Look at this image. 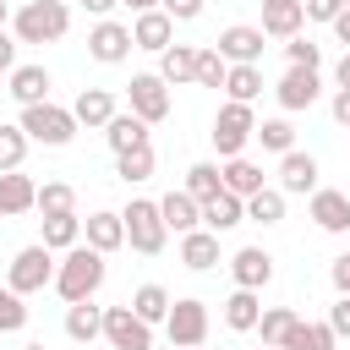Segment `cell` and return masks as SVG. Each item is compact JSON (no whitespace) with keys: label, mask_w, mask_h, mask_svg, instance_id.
Instances as JSON below:
<instances>
[{"label":"cell","mask_w":350,"mask_h":350,"mask_svg":"<svg viewBox=\"0 0 350 350\" xmlns=\"http://www.w3.org/2000/svg\"><path fill=\"white\" fill-rule=\"evenodd\" d=\"M104 252L98 246H88V241H77L60 262H55V295L71 306V301H93L98 290H104Z\"/></svg>","instance_id":"6da1fadb"},{"label":"cell","mask_w":350,"mask_h":350,"mask_svg":"<svg viewBox=\"0 0 350 350\" xmlns=\"http://www.w3.org/2000/svg\"><path fill=\"white\" fill-rule=\"evenodd\" d=\"M11 33H16V44H60L71 33V5L66 0H27L11 16Z\"/></svg>","instance_id":"7a4b0ae2"},{"label":"cell","mask_w":350,"mask_h":350,"mask_svg":"<svg viewBox=\"0 0 350 350\" xmlns=\"http://www.w3.org/2000/svg\"><path fill=\"white\" fill-rule=\"evenodd\" d=\"M120 219H126V246H131V252H142V257H159V252H164V241H170V224H164L159 202H148V197H131V202L120 208Z\"/></svg>","instance_id":"3957f363"},{"label":"cell","mask_w":350,"mask_h":350,"mask_svg":"<svg viewBox=\"0 0 350 350\" xmlns=\"http://www.w3.org/2000/svg\"><path fill=\"white\" fill-rule=\"evenodd\" d=\"M33 142H44V148H66L71 137H77V115L71 109H60V104H22V120H16Z\"/></svg>","instance_id":"277c9868"},{"label":"cell","mask_w":350,"mask_h":350,"mask_svg":"<svg viewBox=\"0 0 350 350\" xmlns=\"http://www.w3.org/2000/svg\"><path fill=\"white\" fill-rule=\"evenodd\" d=\"M213 148H219V159H235V153H246V142L257 137V115H252V104H224L219 115H213Z\"/></svg>","instance_id":"5b68a950"},{"label":"cell","mask_w":350,"mask_h":350,"mask_svg":"<svg viewBox=\"0 0 350 350\" xmlns=\"http://www.w3.org/2000/svg\"><path fill=\"white\" fill-rule=\"evenodd\" d=\"M5 284H11V290H22V295H33V290L55 284V252H49L44 241L22 246V252L11 257V268H5Z\"/></svg>","instance_id":"8992f818"},{"label":"cell","mask_w":350,"mask_h":350,"mask_svg":"<svg viewBox=\"0 0 350 350\" xmlns=\"http://www.w3.org/2000/svg\"><path fill=\"white\" fill-rule=\"evenodd\" d=\"M126 104H131V115H142L148 126H159V120L170 115V82H164L159 71H137V77L126 82Z\"/></svg>","instance_id":"52a82bcc"},{"label":"cell","mask_w":350,"mask_h":350,"mask_svg":"<svg viewBox=\"0 0 350 350\" xmlns=\"http://www.w3.org/2000/svg\"><path fill=\"white\" fill-rule=\"evenodd\" d=\"M104 339H109V350H153V323H142L131 312V301L104 306Z\"/></svg>","instance_id":"ba28073f"},{"label":"cell","mask_w":350,"mask_h":350,"mask_svg":"<svg viewBox=\"0 0 350 350\" xmlns=\"http://www.w3.org/2000/svg\"><path fill=\"white\" fill-rule=\"evenodd\" d=\"M164 334H170V345L175 350H191V345H208V306L202 301H175L170 306V317H164Z\"/></svg>","instance_id":"9c48e42d"},{"label":"cell","mask_w":350,"mask_h":350,"mask_svg":"<svg viewBox=\"0 0 350 350\" xmlns=\"http://www.w3.org/2000/svg\"><path fill=\"white\" fill-rule=\"evenodd\" d=\"M273 98H279V109H284V115H290V109H312V104L323 98L317 66H290V71L273 82Z\"/></svg>","instance_id":"30bf717a"},{"label":"cell","mask_w":350,"mask_h":350,"mask_svg":"<svg viewBox=\"0 0 350 350\" xmlns=\"http://www.w3.org/2000/svg\"><path fill=\"white\" fill-rule=\"evenodd\" d=\"M137 49V38H131V27H120V22H93V33H88V55L98 60V66H120L126 55Z\"/></svg>","instance_id":"8fae6325"},{"label":"cell","mask_w":350,"mask_h":350,"mask_svg":"<svg viewBox=\"0 0 350 350\" xmlns=\"http://www.w3.org/2000/svg\"><path fill=\"white\" fill-rule=\"evenodd\" d=\"M306 213H312V224H317L323 235H350V197H345V191L317 186L312 202H306Z\"/></svg>","instance_id":"7c38bea8"},{"label":"cell","mask_w":350,"mask_h":350,"mask_svg":"<svg viewBox=\"0 0 350 350\" xmlns=\"http://www.w3.org/2000/svg\"><path fill=\"white\" fill-rule=\"evenodd\" d=\"M213 49H219L230 66H257L262 49H268V33H262V27H224V33L213 38Z\"/></svg>","instance_id":"4fadbf2b"},{"label":"cell","mask_w":350,"mask_h":350,"mask_svg":"<svg viewBox=\"0 0 350 350\" xmlns=\"http://www.w3.org/2000/svg\"><path fill=\"white\" fill-rule=\"evenodd\" d=\"M279 191H284V197H312V191H317V159L301 153V148L279 153Z\"/></svg>","instance_id":"5bb4252c"},{"label":"cell","mask_w":350,"mask_h":350,"mask_svg":"<svg viewBox=\"0 0 350 350\" xmlns=\"http://www.w3.org/2000/svg\"><path fill=\"white\" fill-rule=\"evenodd\" d=\"M131 38H137V49H153V55H164L170 44H175V16L159 5V11H142L137 22H131Z\"/></svg>","instance_id":"9a60e30c"},{"label":"cell","mask_w":350,"mask_h":350,"mask_svg":"<svg viewBox=\"0 0 350 350\" xmlns=\"http://www.w3.org/2000/svg\"><path fill=\"white\" fill-rule=\"evenodd\" d=\"M71 115H77V126H93V131H104L120 109H115V93L109 88H82L77 98H71Z\"/></svg>","instance_id":"2e32d148"},{"label":"cell","mask_w":350,"mask_h":350,"mask_svg":"<svg viewBox=\"0 0 350 350\" xmlns=\"http://www.w3.org/2000/svg\"><path fill=\"white\" fill-rule=\"evenodd\" d=\"M230 279H235L241 290H262V284L273 279V257H268L262 246H241V252L230 257Z\"/></svg>","instance_id":"e0dca14e"},{"label":"cell","mask_w":350,"mask_h":350,"mask_svg":"<svg viewBox=\"0 0 350 350\" xmlns=\"http://www.w3.org/2000/svg\"><path fill=\"white\" fill-rule=\"evenodd\" d=\"M301 22H306V5L301 0H262V33L268 38H295L301 33Z\"/></svg>","instance_id":"ac0fdd59"},{"label":"cell","mask_w":350,"mask_h":350,"mask_svg":"<svg viewBox=\"0 0 350 350\" xmlns=\"http://www.w3.org/2000/svg\"><path fill=\"white\" fill-rule=\"evenodd\" d=\"M180 262H186L191 273H208V268L219 262V235H213L208 224L186 230V235H180Z\"/></svg>","instance_id":"d6986e66"},{"label":"cell","mask_w":350,"mask_h":350,"mask_svg":"<svg viewBox=\"0 0 350 350\" xmlns=\"http://www.w3.org/2000/svg\"><path fill=\"white\" fill-rule=\"evenodd\" d=\"M27 208H38V186L16 170H0V219H16Z\"/></svg>","instance_id":"ffe728a7"},{"label":"cell","mask_w":350,"mask_h":350,"mask_svg":"<svg viewBox=\"0 0 350 350\" xmlns=\"http://www.w3.org/2000/svg\"><path fill=\"white\" fill-rule=\"evenodd\" d=\"M159 213H164V224L175 230V235H186V230H197L202 224V202L180 186V191H170V197H159Z\"/></svg>","instance_id":"44dd1931"},{"label":"cell","mask_w":350,"mask_h":350,"mask_svg":"<svg viewBox=\"0 0 350 350\" xmlns=\"http://www.w3.org/2000/svg\"><path fill=\"white\" fill-rule=\"evenodd\" d=\"M82 235H88V246H98V252L109 257V252L126 246V219H120V213H88V219H82Z\"/></svg>","instance_id":"7402d4cb"},{"label":"cell","mask_w":350,"mask_h":350,"mask_svg":"<svg viewBox=\"0 0 350 350\" xmlns=\"http://www.w3.org/2000/svg\"><path fill=\"white\" fill-rule=\"evenodd\" d=\"M159 77H164L170 88L197 82V44H170V49L159 55Z\"/></svg>","instance_id":"603a6c76"},{"label":"cell","mask_w":350,"mask_h":350,"mask_svg":"<svg viewBox=\"0 0 350 350\" xmlns=\"http://www.w3.org/2000/svg\"><path fill=\"white\" fill-rule=\"evenodd\" d=\"M202 224L219 235V230H235V224H246V197H235V191H219V197H208L202 202Z\"/></svg>","instance_id":"cb8c5ba5"},{"label":"cell","mask_w":350,"mask_h":350,"mask_svg":"<svg viewBox=\"0 0 350 350\" xmlns=\"http://www.w3.org/2000/svg\"><path fill=\"white\" fill-rule=\"evenodd\" d=\"M257 323H262V301H257V290H241V284H235V295L224 301V328H235V334H257Z\"/></svg>","instance_id":"d4e9b609"},{"label":"cell","mask_w":350,"mask_h":350,"mask_svg":"<svg viewBox=\"0 0 350 350\" xmlns=\"http://www.w3.org/2000/svg\"><path fill=\"white\" fill-rule=\"evenodd\" d=\"M268 186V175H262V164H252L246 153H235V159H224V191H235V197H252V191H262Z\"/></svg>","instance_id":"484cf974"},{"label":"cell","mask_w":350,"mask_h":350,"mask_svg":"<svg viewBox=\"0 0 350 350\" xmlns=\"http://www.w3.org/2000/svg\"><path fill=\"white\" fill-rule=\"evenodd\" d=\"M66 334H71L77 345H93V339L104 334V306H93V301H71V306H66Z\"/></svg>","instance_id":"4316f807"},{"label":"cell","mask_w":350,"mask_h":350,"mask_svg":"<svg viewBox=\"0 0 350 350\" xmlns=\"http://www.w3.org/2000/svg\"><path fill=\"white\" fill-rule=\"evenodd\" d=\"M104 142H109L115 153H131V148H142V142H148V120L126 109V115H115V120L104 126Z\"/></svg>","instance_id":"83f0119b"},{"label":"cell","mask_w":350,"mask_h":350,"mask_svg":"<svg viewBox=\"0 0 350 350\" xmlns=\"http://www.w3.org/2000/svg\"><path fill=\"white\" fill-rule=\"evenodd\" d=\"M11 98L16 104H44L49 98V71L44 66H16L11 71Z\"/></svg>","instance_id":"f1b7e54d"},{"label":"cell","mask_w":350,"mask_h":350,"mask_svg":"<svg viewBox=\"0 0 350 350\" xmlns=\"http://www.w3.org/2000/svg\"><path fill=\"white\" fill-rule=\"evenodd\" d=\"M82 241V219L77 213H44V246L49 252H71Z\"/></svg>","instance_id":"f546056e"},{"label":"cell","mask_w":350,"mask_h":350,"mask_svg":"<svg viewBox=\"0 0 350 350\" xmlns=\"http://www.w3.org/2000/svg\"><path fill=\"white\" fill-rule=\"evenodd\" d=\"M334 339H339V334H334L328 323H301V317H295V328L284 334L279 350H334Z\"/></svg>","instance_id":"4dcf8cb0"},{"label":"cell","mask_w":350,"mask_h":350,"mask_svg":"<svg viewBox=\"0 0 350 350\" xmlns=\"http://www.w3.org/2000/svg\"><path fill=\"white\" fill-rule=\"evenodd\" d=\"M246 219H252V224H279V219H284V191H279V186L252 191V197H246Z\"/></svg>","instance_id":"1f68e13d"},{"label":"cell","mask_w":350,"mask_h":350,"mask_svg":"<svg viewBox=\"0 0 350 350\" xmlns=\"http://www.w3.org/2000/svg\"><path fill=\"white\" fill-rule=\"evenodd\" d=\"M170 306H175V301H170V290H164V284H142V290L131 295V312H137L142 323H164V317H170Z\"/></svg>","instance_id":"d6a6232c"},{"label":"cell","mask_w":350,"mask_h":350,"mask_svg":"<svg viewBox=\"0 0 350 350\" xmlns=\"http://www.w3.org/2000/svg\"><path fill=\"white\" fill-rule=\"evenodd\" d=\"M224 93H230L235 104H252V98L262 93V66H230V77H224Z\"/></svg>","instance_id":"836d02e7"},{"label":"cell","mask_w":350,"mask_h":350,"mask_svg":"<svg viewBox=\"0 0 350 350\" xmlns=\"http://www.w3.org/2000/svg\"><path fill=\"white\" fill-rule=\"evenodd\" d=\"M115 175L131 186V180H148L153 175V142H142V148H131V153H115Z\"/></svg>","instance_id":"e575fe53"},{"label":"cell","mask_w":350,"mask_h":350,"mask_svg":"<svg viewBox=\"0 0 350 350\" xmlns=\"http://www.w3.org/2000/svg\"><path fill=\"white\" fill-rule=\"evenodd\" d=\"M186 191H191L197 202L219 197V191H224V170H219V164H191V170H186Z\"/></svg>","instance_id":"d590c367"},{"label":"cell","mask_w":350,"mask_h":350,"mask_svg":"<svg viewBox=\"0 0 350 350\" xmlns=\"http://www.w3.org/2000/svg\"><path fill=\"white\" fill-rule=\"evenodd\" d=\"M257 142H262L268 153H290V148H295V126H290L284 115H273V120H257Z\"/></svg>","instance_id":"8d00e7d4"},{"label":"cell","mask_w":350,"mask_h":350,"mask_svg":"<svg viewBox=\"0 0 350 350\" xmlns=\"http://www.w3.org/2000/svg\"><path fill=\"white\" fill-rule=\"evenodd\" d=\"M290 328H295V306H262V323H257L262 345H284Z\"/></svg>","instance_id":"74e56055"},{"label":"cell","mask_w":350,"mask_h":350,"mask_svg":"<svg viewBox=\"0 0 350 350\" xmlns=\"http://www.w3.org/2000/svg\"><path fill=\"white\" fill-rule=\"evenodd\" d=\"M224 77H230V60L208 44V49H197V88H224Z\"/></svg>","instance_id":"f35d334b"},{"label":"cell","mask_w":350,"mask_h":350,"mask_svg":"<svg viewBox=\"0 0 350 350\" xmlns=\"http://www.w3.org/2000/svg\"><path fill=\"white\" fill-rule=\"evenodd\" d=\"M38 213H77V191L66 180H44L38 186Z\"/></svg>","instance_id":"ab89813d"},{"label":"cell","mask_w":350,"mask_h":350,"mask_svg":"<svg viewBox=\"0 0 350 350\" xmlns=\"http://www.w3.org/2000/svg\"><path fill=\"white\" fill-rule=\"evenodd\" d=\"M27 131L22 126H0V170H22V159H27Z\"/></svg>","instance_id":"60d3db41"},{"label":"cell","mask_w":350,"mask_h":350,"mask_svg":"<svg viewBox=\"0 0 350 350\" xmlns=\"http://www.w3.org/2000/svg\"><path fill=\"white\" fill-rule=\"evenodd\" d=\"M27 328V301H22V290H0V334H22Z\"/></svg>","instance_id":"b9f144b4"},{"label":"cell","mask_w":350,"mask_h":350,"mask_svg":"<svg viewBox=\"0 0 350 350\" xmlns=\"http://www.w3.org/2000/svg\"><path fill=\"white\" fill-rule=\"evenodd\" d=\"M284 60H290V66H323V49H317L306 33H295V38H284Z\"/></svg>","instance_id":"7bdbcfd3"},{"label":"cell","mask_w":350,"mask_h":350,"mask_svg":"<svg viewBox=\"0 0 350 350\" xmlns=\"http://www.w3.org/2000/svg\"><path fill=\"white\" fill-rule=\"evenodd\" d=\"M159 5H164V11H170V16H175V22H197V16H202V5H208V0H159Z\"/></svg>","instance_id":"ee69618b"},{"label":"cell","mask_w":350,"mask_h":350,"mask_svg":"<svg viewBox=\"0 0 350 350\" xmlns=\"http://www.w3.org/2000/svg\"><path fill=\"white\" fill-rule=\"evenodd\" d=\"M306 5V22H334L345 11V0H301Z\"/></svg>","instance_id":"f6af8a7d"},{"label":"cell","mask_w":350,"mask_h":350,"mask_svg":"<svg viewBox=\"0 0 350 350\" xmlns=\"http://www.w3.org/2000/svg\"><path fill=\"white\" fill-rule=\"evenodd\" d=\"M328 328H334L339 339H350V295H339V301L328 306Z\"/></svg>","instance_id":"bcb514c9"},{"label":"cell","mask_w":350,"mask_h":350,"mask_svg":"<svg viewBox=\"0 0 350 350\" xmlns=\"http://www.w3.org/2000/svg\"><path fill=\"white\" fill-rule=\"evenodd\" d=\"M328 279H334V290H339V295H350V252H345V257H334Z\"/></svg>","instance_id":"7dc6e473"},{"label":"cell","mask_w":350,"mask_h":350,"mask_svg":"<svg viewBox=\"0 0 350 350\" xmlns=\"http://www.w3.org/2000/svg\"><path fill=\"white\" fill-rule=\"evenodd\" d=\"M0 71L5 77L16 71V33H5V27H0Z\"/></svg>","instance_id":"c3c4849f"},{"label":"cell","mask_w":350,"mask_h":350,"mask_svg":"<svg viewBox=\"0 0 350 350\" xmlns=\"http://www.w3.org/2000/svg\"><path fill=\"white\" fill-rule=\"evenodd\" d=\"M334 120H339V126H350V88H339V93H334Z\"/></svg>","instance_id":"681fc988"},{"label":"cell","mask_w":350,"mask_h":350,"mask_svg":"<svg viewBox=\"0 0 350 350\" xmlns=\"http://www.w3.org/2000/svg\"><path fill=\"white\" fill-rule=\"evenodd\" d=\"M334 33H339V44H345V49H350V5H345V11H339V16H334Z\"/></svg>","instance_id":"f907efd6"},{"label":"cell","mask_w":350,"mask_h":350,"mask_svg":"<svg viewBox=\"0 0 350 350\" xmlns=\"http://www.w3.org/2000/svg\"><path fill=\"white\" fill-rule=\"evenodd\" d=\"M82 5H88V11H93V16H98V22H104V16H109V11H115V5H120V0H82Z\"/></svg>","instance_id":"816d5d0a"},{"label":"cell","mask_w":350,"mask_h":350,"mask_svg":"<svg viewBox=\"0 0 350 350\" xmlns=\"http://www.w3.org/2000/svg\"><path fill=\"white\" fill-rule=\"evenodd\" d=\"M334 82H339V88H350V49L339 55V66H334Z\"/></svg>","instance_id":"f5cc1de1"},{"label":"cell","mask_w":350,"mask_h":350,"mask_svg":"<svg viewBox=\"0 0 350 350\" xmlns=\"http://www.w3.org/2000/svg\"><path fill=\"white\" fill-rule=\"evenodd\" d=\"M120 5H126L131 16H142V11H159V0H120Z\"/></svg>","instance_id":"db71d44e"},{"label":"cell","mask_w":350,"mask_h":350,"mask_svg":"<svg viewBox=\"0 0 350 350\" xmlns=\"http://www.w3.org/2000/svg\"><path fill=\"white\" fill-rule=\"evenodd\" d=\"M5 16H11V11H5V0H0V27H5Z\"/></svg>","instance_id":"11a10c76"},{"label":"cell","mask_w":350,"mask_h":350,"mask_svg":"<svg viewBox=\"0 0 350 350\" xmlns=\"http://www.w3.org/2000/svg\"><path fill=\"white\" fill-rule=\"evenodd\" d=\"M22 350H44V345H38V339H33V345H22Z\"/></svg>","instance_id":"9f6ffc18"},{"label":"cell","mask_w":350,"mask_h":350,"mask_svg":"<svg viewBox=\"0 0 350 350\" xmlns=\"http://www.w3.org/2000/svg\"><path fill=\"white\" fill-rule=\"evenodd\" d=\"M257 350H279V345H257Z\"/></svg>","instance_id":"6f0895ef"},{"label":"cell","mask_w":350,"mask_h":350,"mask_svg":"<svg viewBox=\"0 0 350 350\" xmlns=\"http://www.w3.org/2000/svg\"><path fill=\"white\" fill-rule=\"evenodd\" d=\"M191 350H202V345H191Z\"/></svg>","instance_id":"680465c9"},{"label":"cell","mask_w":350,"mask_h":350,"mask_svg":"<svg viewBox=\"0 0 350 350\" xmlns=\"http://www.w3.org/2000/svg\"><path fill=\"white\" fill-rule=\"evenodd\" d=\"M345 5H350V0H345Z\"/></svg>","instance_id":"91938a15"}]
</instances>
